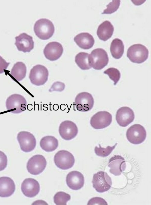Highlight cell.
I'll return each instance as SVG.
<instances>
[{"instance_id":"9","label":"cell","mask_w":151,"mask_h":205,"mask_svg":"<svg viewBox=\"0 0 151 205\" xmlns=\"http://www.w3.org/2000/svg\"><path fill=\"white\" fill-rule=\"evenodd\" d=\"M112 119V116L110 113L107 111H100L91 118L90 124L95 129H102L109 126Z\"/></svg>"},{"instance_id":"23","label":"cell","mask_w":151,"mask_h":205,"mask_svg":"<svg viewBox=\"0 0 151 205\" xmlns=\"http://www.w3.org/2000/svg\"><path fill=\"white\" fill-rule=\"evenodd\" d=\"M40 144L41 148L46 152H51L55 150L58 146L57 139L52 136H47L41 139Z\"/></svg>"},{"instance_id":"10","label":"cell","mask_w":151,"mask_h":205,"mask_svg":"<svg viewBox=\"0 0 151 205\" xmlns=\"http://www.w3.org/2000/svg\"><path fill=\"white\" fill-rule=\"evenodd\" d=\"M47 161L44 156L40 154L33 156L28 161L27 169L28 172L33 175H38L45 169Z\"/></svg>"},{"instance_id":"6","label":"cell","mask_w":151,"mask_h":205,"mask_svg":"<svg viewBox=\"0 0 151 205\" xmlns=\"http://www.w3.org/2000/svg\"><path fill=\"white\" fill-rule=\"evenodd\" d=\"M49 72L45 66L40 64L34 66L31 70L29 79L31 82L37 86L44 85L48 79Z\"/></svg>"},{"instance_id":"7","label":"cell","mask_w":151,"mask_h":205,"mask_svg":"<svg viewBox=\"0 0 151 205\" xmlns=\"http://www.w3.org/2000/svg\"><path fill=\"white\" fill-rule=\"evenodd\" d=\"M126 136L128 140L132 144H139L145 140L146 133L144 128L139 124H135L127 130Z\"/></svg>"},{"instance_id":"32","label":"cell","mask_w":151,"mask_h":205,"mask_svg":"<svg viewBox=\"0 0 151 205\" xmlns=\"http://www.w3.org/2000/svg\"><path fill=\"white\" fill-rule=\"evenodd\" d=\"M65 85L63 83L57 81L54 82L49 90L50 92L54 91L62 92L65 89Z\"/></svg>"},{"instance_id":"24","label":"cell","mask_w":151,"mask_h":205,"mask_svg":"<svg viewBox=\"0 0 151 205\" xmlns=\"http://www.w3.org/2000/svg\"><path fill=\"white\" fill-rule=\"evenodd\" d=\"M27 69L25 64L23 62H18L12 67L10 73L11 75L17 81L19 82L25 77Z\"/></svg>"},{"instance_id":"26","label":"cell","mask_w":151,"mask_h":205,"mask_svg":"<svg viewBox=\"0 0 151 205\" xmlns=\"http://www.w3.org/2000/svg\"><path fill=\"white\" fill-rule=\"evenodd\" d=\"M89 54L88 53L80 52L75 56V63L78 66L83 70H89L91 68L89 64Z\"/></svg>"},{"instance_id":"19","label":"cell","mask_w":151,"mask_h":205,"mask_svg":"<svg viewBox=\"0 0 151 205\" xmlns=\"http://www.w3.org/2000/svg\"><path fill=\"white\" fill-rule=\"evenodd\" d=\"M108 166L110 168V172L117 176L120 175L125 170L126 165L123 157L120 155H115L110 159Z\"/></svg>"},{"instance_id":"2","label":"cell","mask_w":151,"mask_h":205,"mask_svg":"<svg viewBox=\"0 0 151 205\" xmlns=\"http://www.w3.org/2000/svg\"><path fill=\"white\" fill-rule=\"evenodd\" d=\"M90 66L96 70H100L107 64L109 58L106 51L101 48L92 50L89 57Z\"/></svg>"},{"instance_id":"27","label":"cell","mask_w":151,"mask_h":205,"mask_svg":"<svg viewBox=\"0 0 151 205\" xmlns=\"http://www.w3.org/2000/svg\"><path fill=\"white\" fill-rule=\"evenodd\" d=\"M70 199L69 194L62 191L57 192L53 197L54 202L57 205H66L67 202Z\"/></svg>"},{"instance_id":"15","label":"cell","mask_w":151,"mask_h":205,"mask_svg":"<svg viewBox=\"0 0 151 205\" xmlns=\"http://www.w3.org/2000/svg\"><path fill=\"white\" fill-rule=\"evenodd\" d=\"M63 51L62 45L57 42H52L48 43L44 50V54L47 59L55 61L59 59Z\"/></svg>"},{"instance_id":"5","label":"cell","mask_w":151,"mask_h":205,"mask_svg":"<svg viewBox=\"0 0 151 205\" xmlns=\"http://www.w3.org/2000/svg\"><path fill=\"white\" fill-rule=\"evenodd\" d=\"M92 182L93 187L99 193L109 190L112 184L111 178L106 172L102 171L94 174Z\"/></svg>"},{"instance_id":"34","label":"cell","mask_w":151,"mask_h":205,"mask_svg":"<svg viewBox=\"0 0 151 205\" xmlns=\"http://www.w3.org/2000/svg\"><path fill=\"white\" fill-rule=\"evenodd\" d=\"M9 62H7L0 55V74L4 72V70H6L9 65Z\"/></svg>"},{"instance_id":"20","label":"cell","mask_w":151,"mask_h":205,"mask_svg":"<svg viewBox=\"0 0 151 205\" xmlns=\"http://www.w3.org/2000/svg\"><path fill=\"white\" fill-rule=\"evenodd\" d=\"M15 185L13 180L7 177H0V197H8L13 194Z\"/></svg>"},{"instance_id":"14","label":"cell","mask_w":151,"mask_h":205,"mask_svg":"<svg viewBox=\"0 0 151 205\" xmlns=\"http://www.w3.org/2000/svg\"><path fill=\"white\" fill-rule=\"evenodd\" d=\"M134 117L133 110L127 107H123L118 109L116 116L117 123L123 127H126L132 123Z\"/></svg>"},{"instance_id":"17","label":"cell","mask_w":151,"mask_h":205,"mask_svg":"<svg viewBox=\"0 0 151 205\" xmlns=\"http://www.w3.org/2000/svg\"><path fill=\"white\" fill-rule=\"evenodd\" d=\"M21 189L25 196L32 197L39 193L40 189V185L36 180L31 178H27L22 183Z\"/></svg>"},{"instance_id":"25","label":"cell","mask_w":151,"mask_h":205,"mask_svg":"<svg viewBox=\"0 0 151 205\" xmlns=\"http://www.w3.org/2000/svg\"><path fill=\"white\" fill-rule=\"evenodd\" d=\"M110 50L112 56L114 58H120L122 56L124 50L123 42L118 38L113 39L111 44Z\"/></svg>"},{"instance_id":"33","label":"cell","mask_w":151,"mask_h":205,"mask_svg":"<svg viewBox=\"0 0 151 205\" xmlns=\"http://www.w3.org/2000/svg\"><path fill=\"white\" fill-rule=\"evenodd\" d=\"M8 159L6 155L0 151V171L4 170L7 165Z\"/></svg>"},{"instance_id":"4","label":"cell","mask_w":151,"mask_h":205,"mask_svg":"<svg viewBox=\"0 0 151 205\" xmlns=\"http://www.w3.org/2000/svg\"><path fill=\"white\" fill-rule=\"evenodd\" d=\"M7 109L14 113H19L26 110L27 101L20 95L14 94L10 96L6 102Z\"/></svg>"},{"instance_id":"8","label":"cell","mask_w":151,"mask_h":205,"mask_svg":"<svg viewBox=\"0 0 151 205\" xmlns=\"http://www.w3.org/2000/svg\"><path fill=\"white\" fill-rule=\"evenodd\" d=\"M54 160L56 166L63 170L71 168L75 162L73 154L65 150H60L57 152L54 156Z\"/></svg>"},{"instance_id":"28","label":"cell","mask_w":151,"mask_h":205,"mask_svg":"<svg viewBox=\"0 0 151 205\" xmlns=\"http://www.w3.org/2000/svg\"><path fill=\"white\" fill-rule=\"evenodd\" d=\"M117 144V143H116L112 147L108 146L106 148L101 147L100 144H99V147H95L94 149L95 152L98 156L102 157H107L111 153Z\"/></svg>"},{"instance_id":"21","label":"cell","mask_w":151,"mask_h":205,"mask_svg":"<svg viewBox=\"0 0 151 205\" xmlns=\"http://www.w3.org/2000/svg\"><path fill=\"white\" fill-rule=\"evenodd\" d=\"M74 40L81 48L89 49L92 48L95 42L93 36L88 33H82L77 35Z\"/></svg>"},{"instance_id":"1","label":"cell","mask_w":151,"mask_h":205,"mask_svg":"<svg viewBox=\"0 0 151 205\" xmlns=\"http://www.w3.org/2000/svg\"><path fill=\"white\" fill-rule=\"evenodd\" d=\"M36 35L42 40L48 39L53 35L55 27L53 23L46 18H41L37 20L34 26Z\"/></svg>"},{"instance_id":"22","label":"cell","mask_w":151,"mask_h":205,"mask_svg":"<svg viewBox=\"0 0 151 205\" xmlns=\"http://www.w3.org/2000/svg\"><path fill=\"white\" fill-rule=\"evenodd\" d=\"M114 27L109 21L106 20L98 26L97 34L99 39L105 41L112 36L114 31Z\"/></svg>"},{"instance_id":"30","label":"cell","mask_w":151,"mask_h":205,"mask_svg":"<svg viewBox=\"0 0 151 205\" xmlns=\"http://www.w3.org/2000/svg\"><path fill=\"white\" fill-rule=\"evenodd\" d=\"M120 3L119 0H113L107 5L102 14H110L116 11L119 7Z\"/></svg>"},{"instance_id":"11","label":"cell","mask_w":151,"mask_h":205,"mask_svg":"<svg viewBox=\"0 0 151 205\" xmlns=\"http://www.w3.org/2000/svg\"><path fill=\"white\" fill-rule=\"evenodd\" d=\"M94 100L92 95L89 93L83 92L79 93L75 99V104L77 110L86 112L90 110L93 107Z\"/></svg>"},{"instance_id":"29","label":"cell","mask_w":151,"mask_h":205,"mask_svg":"<svg viewBox=\"0 0 151 205\" xmlns=\"http://www.w3.org/2000/svg\"><path fill=\"white\" fill-rule=\"evenodd\" d=\"M104 73L109 76L110 78L114 82L115 85L117 83L120 78L119 71L115 68H109L104 71Z\"/></svg>"},{"instance_id":"12","label":"cell","mask_w":151,"mask_h":205,"mask_svg":"<svg viewBox=\"0 0 151 205\" xmlns=\"http://www.w3.org/2000/svg\"><path fill=\"white\" fill-rule=\"evenodd\" d=\"M17 139L21 150L24 152H31L36 147V139L33 135L30 132L26 131L19 132L17 135Z\"/></svg>"},{"instance_id":"16","label":"cell","mask_w":151,"mask_h":205,"mask_svg":"<svg viewBox=\"0 0 151 205\" xmlns=\"http://www.w3.org/2000/svg\"><path fill=\"white\" fill-rule=\"evenodd\" d=\"M15 45L18 50L23 52H30L34 47L32 37L25 33H23L15 38Z\"/></svg>"},{"instance_id":"3","label":"cell","mask_w":151,"mask_h":205,"mask_svg":"<svg viewBox=\"0 0 151 205\" xmlns=\"http://www.w3.org/2000/svg\"><path fill=\"white\" fill-rule=\"evenodd\" d=\"M127 56L132 62L141 64L147 59L149 51L144 45L140 44L133 45L128 49Z\"/></svg>"},{"instance_id":"13","label":"cell","mask_w":151,"mask_h":205,"mask_svg":"<svg viewBox=\"0 0 151 205\" xmlns=\"http://www.w3.org/2000/svg\"><path fill=\"white\" fill-rule=\"evenodd\" d=\"M59 132L63 139L70 140L76 136L78 132V129L74 123L70 120H65L60 124Z\"/></svg>"},{"instance_id":"18","label":"cell","mask_w":151,"mask_h":205,"mask_svg":"<svg viewBox=\"0 0 151 205\" xmlns=\"http://www.w3.org/2000/svg\"><path fill=\"white\" fill-rule=\"evenodd\" d=\"M66 182L68 186L73 190L80 189L84 185V179L83 175L77 171L69 172L66 178Z\"/></svg>"},{"instance_id":"31","label":"cell","mask_w":151,"mask_h":205,"mask_svg":"<svg viewBox=\"0 0 151 205\" xmlns=\"http://www.w3.org/2000/svg\"><path fill=\"white\" fill-rule=\"evenodd\" d=\"M88 205H107L106 201L103 198L96 197L91 198L88 202Z\"/></svg>"}]
</instances>
